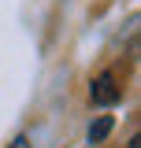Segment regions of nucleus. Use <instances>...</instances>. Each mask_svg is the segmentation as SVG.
<instances>
[{
    "label": "nucleus",
    "instance_id": "obj_4",
    "mask_svg": "<svg viewBox=\"0 0 141 148\" xmlns=\"http://www.w3.org/2000/svg\"><path fill=\"white\" fill-rule=\"evenodd\" d=\"M130 148H141V137H134V141H130Z\"/></svg>",
    "mask_w": 141,
    "mask_h": 148
},
{
    "label": "nucleus",
    "instance_id": "obj_1",
    "mask_svg": "<svg viewBox=\"0 0 141 148\" xmlns=\"http://www.w3.org/2000/svg\"><path fill=\"white\" fill-rule=\"evenodd\" d=\"M119 96H123V89H119V82H115L111 71H104L97 82H93V89H89V100H93L97 108H111Z\"/></svg>",
    "mask_w": 141,
    "mask_h": 148
},
{
    "label": "nucleus",
    "instance_id": "obj_2",
    "mask_svg": "<svg viewBox=\"0 0 141 148\" xmlns=\"http://www.w3.org/2000/svg\"><path fill=\"white\" fill-rule=\"evenodd\" d=\"M108 133H111V115H100V119L89 126V141H93V145H100Z\"/></svg>",
    "mask_w": 141,
    "mask_h": 148
},
{
    "label": "nucleus",
    "instance_id": "obj_3",
    "mask_svg": "<svg viewBox=\"0 0 141 148\" xmlns=\"http://www.w3.org/2000/svg\"><path fill=\"white\" fill-rule=\"evenodd\" d=\"M8 148H34V145H30V137H26V133H19V137H15Z\"/></svg>",
    "mask_w": 141,
    "mask_h": 148
}]
</instances>
